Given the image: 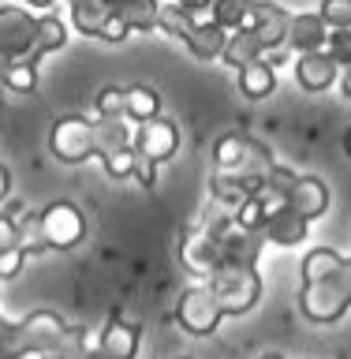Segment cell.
Returning a JSON list of instances; mask_svg holds the SVG:
<instances>
[{
  "instance_id": "6da1fadb",
  "label": "cell",
  "mask_w": 351,
  "mask_h": 359,
  "mask_svg": "<svg viewBox=\"0 0 351 359\" xmlns=\"http://www.w3.org/2000/svg\"><path fill=\"white\" fill-rule=\"evenodd\" d=\"M299 311L314 325H333L344 318L351 311V255H344V262L329 277L299 288Z\"/></svg>"
},
{
  "instance_id": "7a4b0ae2",
  "label": "cell",
  "mask_w": 351,
  "mask_h": 359,
  "mask_svg": "<svg viewBox=\"0 0 351 359\" xmlns=\"http://www.w3.org/2000/svg\"><path fill=\"white\" fill-rule=\"evenodd\" d=\"M209 288L221 303L224 318L254 311L258 299H262V277H258V269H247V266H221L209 277Z\"/></svg>"
},
{
  "instance_id": "3957f363",
  "label": "cell",
  "mask_w": 351,
  "mask_h": 359,
  "mask_svg": "<svg viewBox=\"0 0 351 359\" xmlns=\"http://www.w3.org/2000/svg\"><path fill=\"white\" fill-rule=\"evenodd\" d=\"M38 229H41L45 251H71L86 236V217L75 202H49L38 213Z\"/></svg>"
},
{
  "instance_id": "277c9868",
  "label": "cell",
  "mask_w": 351,
  "mask_h": 359,
  "mask_svg": "<svg viewBox=\"0 0 351 359\" xmlns=\"http://www.w3.org/2000/svg\"><path fill=\"white\" fill-rule=\"evenodd\" d=\"M49 150L56 161L64 165H83L90 157H97L94 142V120L86 116H60L49 131Z\"/></svg>"
},
{
  "instance_id": "5b68a950",
  "label": "cell",
  "mask_w": 351,
  "mask_h": 359,
  "mask_svg": "<svg viewBox=\"0 0 351 359\" xmlns=\"http://www.w3.org/2000/svg\"><path fill=\"white\" fill-rule=\"evenodd\" d=\"M221 318H224V311H221L217 296H213L209 280H206V285L184 288V296H179V303H176V322L184 325L191 337H209V333H217Z\"/></svg>"
},
{
  "instance_id": "8992f818",
  "label": "cell",
  "mask_w": 351,
  "mask_h": 359,
  "mask_svg": "<svg viewBox=\"0 0 351 359\" xmlns=\"http://www.w3.org/2000/svg\"><path fill=\"white\" fill-rule=\"evenodd\" d=\"M209 229L217 232V243H221V266L258 269V258H262V247H266V236H262V232L240 229V224H235V217L213 221Z\"/></svg>"
},
{
  "instance_id": "52a82bcc",
  "label": "cell",
  "mask_w": 351,
  "mask_h": 359,
  "mask_svg": "<svg viewBox=\"0 0 351 359\" xmlns=\"http://www.w3.org/2000/svg\"><path fill=\"white\" fill-rule=\"evenodd\" d=\"M71 22L78 34L101 38V41H123L131 34L109 0H71Z\"/></svg>"
},
{
  "instance_id": "ba28073f",
  "label": "cell",
  "mask_w": 351,
  "mask_h": 359,
  "mask_svg": "<svg viewBox=\"0 0 351 359\" xmlns=\"http://www.w3.org/2000/svg\"><path fill=\"white\" fill-rule=\"evenodd\" d=\"M179 262H184L187 273L209 280V277L221 269V243H217V232H213L209 224H195V229H187L184 240H179Z\"/></svg>"
},
{
  "instance_id": "9c48e42d",
  "label": "cell",
  "mask_w": 351,
  "mask_h": 359,
  "mask_svg": "<svg viewBox=\"0 0 351 359\" xmlns=\"http://www.w3.org/2000/svg\"><path fill=\"white\" fill-rule=\"evenodd\" d=\"M131 150L142 154V157H150L153 165L172 161L176 150H179V128L172 120H165V116L146 120V123H139V128L131 131Z\"/></svg>"
},
{
  "instance_id": "30bf717a",
  "label": "cell",
  "mask_w": 351,
  "mask_h": 359,
  "mask_svg": "<svg viewBox=\"0 0 351 359\" xmlns=\"http://www.w3.org/2000/svg\"><path fill=\"white\" fill-rule=\"evenodd\" d=\"M34 34H38V15L19 4H0V53L19 60L30 56L34 49Z\"/></svg>"
},
{
  "instance_id": "8fae6325",
  "label": "cell",
  "mask_w": 351,
  "mask_h": 359,
  "mask_svg": "<svg viewBox=\"0 0 351 359\" xmlns=\"http://www.w3.org/2000/svg\"><path fill=\"white\" fill-rule=\"evenodd\" d=\"M336 79H340V64H336L325 49L299 53V60H296V83H299V90H307V94H322V90H329Z\"/></svg>"
},
{
  "instance_id": "7c38bea8",
  "label": "cell",
  "mask_w": 351,
  "mask_h": 359,
  "mask_svg": "<svg viewBox=\"0 0 351 359\" xmlns=\"http://www.w3.org/2000/svg\"><path fill=\"white\" fill-rule=\"evenodd\" d=\"M139 341H142V330H139V325H135L131 318H123V314H112L94 344H97L109 359H135V355H139Z\"/></svg>"
},
{
  "instance_id": "4fadbf2b",
  "label": "cell",
  "mask_w": 351,
  "mask_h": 359,
  "mask_svg": "<svg viewBox=\"0 0 351 359\" xmlns=\"http://www.w3.org/2000/svg\"><path fill=\"white\" fill-rule=\"evenodd\" d=\"M288 22H291V15H284L277 4H269V0H251L247 27L262 38L266 49H280V45L288 41Z\"/></svg>"
},
{
  "instance_id": "5bb4252c",
  "label": "cell",
  "mask_w": 351,
  "mask_h": 359,
  "mask_svg": "<svg viewBox=\"0 0 351 359\" xmlns=\"http://www.w3.org/2000/svg\"><path fill=\"white\" fill-rule=\"evenodd\" d=\"M22 330H27V337H30L34 355L49 359L56 352V344H60V337L67 333V322L56 311H34V314L22 318Z\"/></svg>"
},
{
  "instance_id": "9a60e30c",
  "label": "cell",
  "mask_w": 351,
  "mask_h": 359,
  "mask_svg": "<svg viewBox=\"0 0 351 359\" xmlns=\"http://www.w3.org/2000/svg\"><path fill=\"white\" fill-rule=\"evenodd\" d=\"M288 206L307 221L325 217V210H329V187H325V180L296 176V184H291V191H288Z\"/></svg>"
},
{
  "instance_id": "2e32d148",
  "label": "cell",
  "mask_w": 351,
  "mask_h": 359,
  "mask_svg": "<svg viewBox=\"0 0 351 359\" xmlns=\"http://www.w3.org/2000/svg\"><path fill=\"white\" fill-rule=\"evenodd\" d=\"M325 38H329V22L322 19V11H299L288 22V45L296 53H318L325 49Z\"/></svg>"
},
{
  "instance_id": "e0dca14e",
  "label": "cell",
  "mask_w": 351,
  "mask_h": 359,
  "mask_svg": "<svg viewBox=\"0 0 351 359\" xmlns=\"http://www.w3.org/2000/svg\"><path fill=\"white\" fill-rule=\"evenodd\" d=\"M262 236H266V243H277V247H299L310 236V221L299 217L291 206H280L273 217L266 221Z\"/></svg>"
},
{
  "instance_id": "ac0fdd59",
  "label": "cell",
  "mask_w": 351,
  "mask_h": 359,
  "mask_svg": "<svg viewBox=\"0 0 351 359\" xmlns=\"http://www.w3.org/2000/svg\"><path fill=\"white\" fill-rule=\"evenodd\" d=\"M266 56V45L262 38L251 30V27H240V30H232L228 34V41H224V53H221V60L228 64V67H247V64H254V60H262Z\"/></svg>"
},
{
  "instance_id": "d6986e66",
  "label": "cell",
  "mask_w": 351,
  "mask_h": 359,
  "mask_svg": "<svg viewBox=\"0 0 351 359\" xmlns=\"http://www.w3.org/2000/svg\"><path fill=\"white\" fill-rule=\"evenodd\" d=\"M224 41H228V30H221L213 19L206 22H195V30L184 38V45L191 49V56H198V60H217V56L224 53Z\"/></svg>"
},
{
  "instance_id": "ffe728a7",
  "label": "cell",
  "mask_w": 351,
  "mask_h": 359,
  "mask_svg": "<svg viewBox=\"0 0 351 359\" xmlns=\"http://www.w3.org/2000/svg\"><path fill=\"white\" fill-rule=\"evenodd\" d=\"M67 45V27H64V19L56 15V11H41L38 15V34H34V49L27 60L38 64L45 53H56V49H64Z\"/></svg>"
},
{
  "instance_id": "44dd1931",
  "label": "cell",
  "mask_w": 351,
  "mask_h": 359,
  "mask_svg": "<svg viewBox=\"0 0 351 359\" xmlns=\"http://www.w3.org/2000/svg\"><path fill=\"white\" fill-rule=\"evenodd\" d=\"M240 90H243V97H251V101H266L277 90V67L269 64L266 56L240 67Z\"/></svg>"
},
{
  "instance_id": "7402d4cb",
  "label": "cell",
  "mask_w": 351,
  "mask_h": 359,
  "mask_svg": "<svg viewBox=\"0 0 351 359\" xmlns=\"http://www.w3.org/2000/svg\"><path fill=\"white\" fill-rule=\"evenodd\" d=\"M94 142H97V161L112 150L131 146V128L123 116H97L94 120Z\"/></svg>"
},
{
  "instance_id": "603a6c76",
  "label": "cell",
  "mask_w": 351,
  "mask_h": 359,
  "mask_svg": "<svg viewBox=\"0 0 351 359\" xmlns=\"http://www.w3.org/2000/svg\"><path fill=\"white\" fill-rule=\"evenodd\" d=\"M112 8H116V15L128 30H153L157 15H161V0H120Z\"/></svg>"
},
{
  "instance_id": "cb8c5ba5",
  "label": "cell",
  "mask_w": 351,
  "mask_h": 359,
  "mask_svg": "<svg viewBox=\"0 0 351 359\" xmlns=\"http://www.w3.org/2000/svg\"><path fill=\"white\" fill-rule=\"evenodd\" d=\"M254 187H258V184H251V180H240L235 172H221V168H217V172H213V180H209L213 198L224 202V206H232V210L240 206V202L251 198V195H254Z\"/></svg>"
},
{
  "instance_id": "d4e9b609",
  "label": "cell",
  "mask_w": 351,
  "mask_h": 359,
  "mask_svg": "<svg viewBox=\"0 0 351 359\" xmlns=\"http://www.w3.org/2000/svg\"><path fill=\"white\" fill-rule=\"evenodd\" d=\"M247 146H251V135H243V131L221 135V139L213 142V165H217L221 172H235V165L243 161Z\"/></svg>"
},
{
  "instance_id": "484cf974",
  "label": "cell",
  "mask_w": 351,
  "mask_h": 359,
  "mask_svg": "<svg viewBox=\"0 0 351 359\" xmlns=\"http://www.w3.org/2000/svg\"><path fill=\"white\" fill-rule=\"evenodd\" d=\"M153 116H161V94H157L150 83L131 86L128 90V120L146 123V120H153Z\"/></svg>"
},
{
  "instance_id": "4316f807",
  "label": "cell",
  "mask_w": 351,
  "mask_h": 359,
  "mask_svg": "<svg viewBox=\"0 0 351 359\" xmlns=\"http://www.w3.org/2000/svg\"><path fill=\"white\" fill-rule=\"evenodd\" d=\"M0 86L11 90V94H34L38 90V64L19 56V60H8L4 75H0Z\"/></svg>"
},
{
  "instance_id": "83f0119b",
  "label": "cell",
  "mask_w": 351,
  "mask_h": 359,
  "mask_svg": "<svg viewBox=\"0 0 351 359\" xmlns=\"http://www.w3.org/2000/svg\"><path fill=\"white\" fill-rule=\"evenodd\" d=\"M344 262V255L340 251H333V247H314V251L303 255V266H299V277H303V285H310V280H322V277H329L336 266Z\"/></svg>"
},
{
  "instance_id": "f1b7e54d",
  "label": "cell",
  "mask_w": 351,
  "mask_h": 359,
  "mask_svg": "<svg viewBox=\"0 0 351 359\" xmlns=\"http://www.w3.org/2000/svg\"><path fill=\"white\" fill-rule=\"evenodd\" d=\"M247 15H251V0H213L209 4V19L228 34L247 27Z\"/></svg>"
},
{
  "instance_id": "f546056e",
  "label": "cell",
  "mask_w": 351,
  "mask_h": 359,
  "mask_svg": "<svg viewBox=\"0 0 351 359\" xmlns=\"http://www.w3.org/2000/svg\"><path fill=\"white\" fill-rule=\"evenodd\" d=\"M195 22H198V15H191V11H184L179 4H161V15H157V27H161L168 38H179V41L195 30Z\"/></svg>"
},
{
  "instance_id": "4dcf8cb0",
  "label": "cell",
  "mask_w": 351,
  "mask_h": 359,
  "mask_svg": "<svg viewBox=\"0 0 351 359\" xmlns=\"http://www.w3.org/2000/svg\"><path fill=\"white\" fill-rule=\"evenodd\" d=\"M97 116H123L128 120V90L123 86H105L97 94Z\"/></svg>"
},
{
  "instance_id": "1f68e13d",
  "label": "cell",
  "mask_w": 351,
  "mask_h": 359,
  "mask_svg": "<svg viewBox=\"0 0 351 359\" xmlns=\"http://www.w3.org/2000/svg\"><path fill=\"white\" fill-rule=\"evenodd\" d=\"M19 217V247L27 255H38L45 251V243H41V229H38V213H15Z\"/></svg>"
},
{
  "instance_id": "d6a6232c",
  "label": "cell",
  "mask_w": 351,
  "mask_h": 359,
  "mask_svg": "<svg viewBox=\"0 0 351 359\" xmlns=\"http://www.w3.org/2000/svg\"><path fill=\"white\" fill-rule=\"evenodd\" d=\"M325 53H329L340 67H347V64H351V27H329Z\"/></svg>"
},
{
  "instance_id": "836d02e7",
  "label": "cell",
  "mask_w": 351,
  "mask_h": 359,
  "mask_svg": "<svg viewBox=\"0 0 351 359\" xmlns=\"http://www.w3.org/2000/svg\"><path fill=\"white\" fill-rule=\"evenodd\" d=\"M101 165H105V172H109L112 180H131V172H135V150H131V146L112 150V154L101 157Z\"/></svg>"
},
{
  "instance_id": "e575fe53",
  "label": "cell",
  "mask_w": 351,
  "mask_h": 359,
  "mask_svg": "<svg viewBox=\"0 0 351 359\" xmlns=\"http://www.w3.org/2000/svg\"><path fill=\"white\" fill-rule=\"evenodd\" d=\"M322 19L329 27H351V0H322Z\"/></svg>"
},
{
  "instance_id": "d590c367",
  "label": "cell",
  "mask_w": 351,
  "mask_h": 359,
  "mask_svg": "<svg viewBox=\"0 0 351 359\" xmlns=\"http://www.w3.org/2000/svg\"><path fill=\"white\" fill-rule=\"evenodd\" d=\"M22 266H27V251H22V247H8V251H0V280L19 277Z\"/></svg>"
},
{
  "instance_id": "8d00e7d4",
  "label": "cell",
  "mask_w": 351,
  "mask_h": 359,
  "mask_svg": "<svg viewBox=\"0 0 351 359\" xmlns=\"http://www.w3.org/2000/svg\"><path fill=\"white\" fill-rule=\"evenodd\" d=\"M19 247V217L15 213H0V251Z\"/></svg>"
},
{
  "instance_id": "74e56055",
  "label": "cell",
  "mask_w": 351,
  "mask_h": 359,
  "mask_svg": "<svg viewBox=\"0 0 351 359\" xmlns=\"http://www.w3.org/2000/svg\"><path fill=\"white\" fill-rule=\"evenodd\" d=\"M135 180H139L142 187H153L157 184V165L150 161V157H142V154H135Z\"/></svg>"
},
{
  "instance_id": "f35d334b",
  "label": "cell",
  "mask_w": 351,
  "mask_h": 359,
  "mask_svg": "<svg viewBox=\"0 0 351 359\" xmlns=\"http://www.w3.org/2000/svg\"><path fill=\"white\" fill-rule=\"evenodd\" d=\"M176 4L179 8H184V11H191V15H206V11H209V4H213V0H176Z\"/></svg>"
},
{
  "instance_id": "ab89813d",
  "label": "cell",
  "mask_w": 351,
  "mask_h": 359,
  "mask_svg": "<svg viewBox=\"0 0 351 359\" xmlns=\"http://www.w3.org/2000/svg\"><path fill=\"white\" fill-rule=\"evenodd\" d=\"M336 83H340V94L351 101V64H347V67H340V79H336Z\"/></svg>"
},
{
  "instance_id": "60d3db41",
  "label": "cell",
  "mask_w": 351,
  "mask_h": 359,
  "mask_svg": "<svg viewBox=\"0 0 351 359\" xmlns=\"http://www.w3.org/2000/svg\"><path fill=\"white\" fill-rule=\"evenodd\" d=\"M8 195H11V172H8L4 165H0V202H4Z\"/></svg>"
},
{
  "instance_id": "b9f144b4",
  "label": "cell",
  "mask_w": 351,
  "mask_h": 359,
  "mask_svg": "<svg viewBox=\"0 0 351 359\" xmlns=\"http://www.w3.org/2000/svg\"><path fill=\"white\" fill-rule=\"evenodd\" d=\"M83 359H109L105 352H101L97 344H86V352H83Z\"/></svg>"
},
{
  "instance_id": "7bdbcfd3",
  "label": "cell",
  "mask_w": 351,
  "mask_h": 359,
  "mask_svg": "<svg viewBox=\"0 0 351 359\" xmlns=\"http://www.w3.org/2000/svg\"><path fill=\"white\" fill-rule=\"evenodd\" d=\"M56 0H27V8H38V11H53Z\"/></svg>"
},
{
  "instance_id": "ee69618b",
  "label": "cell",
  "mask_w": 351,
  "mask_h": 359,
  "mask_svg": "<svg viewBox=\"0 0 351 359\" xmlns=\"http://www.w3.org/2000/svg\"><path fill=\"white\" fill-rule=\"evenodd\" d=\"M344 154H347V157H351V128H347V131H344Z\"/></svg>"
},
{
  "instance_id": "f6af8a7d",
  "label": "cell",
  "mask_w": 351,
  "mask_h": 359,
  "mask_svg": "<svg viewBox=\"0 0 351 359\" xmlns=\"http://www.w3.org/2000/svg\"><path fill=\"white\" fill-rule=\"evenodd\" d=\"M8 60H11V56H4V53H0V75H4V67H8Z\"/></svg>"
},
{
  "instance_id": "bcb514c9",
  "label": "cell",
  "mask_w": 351,
  "mask_h": 359,
  "mask_svg": "<svg viewBox=\"0 0 351 359\" xmlns=\"http://www.w3.org/2000/svg\"><path fill=\"white\" fill-rule=\"evenodd\" d=\"M258 359H284V355H277V352H266V355H258Z\"/></svg>"
},
{
  "instance_id": "7dc6e473",
  "label": "cell",
  "mask_w": 351,
  "mask_h": 359,
  "mask_svg": "<svg viewBox=\"0 0 351 359\" xmlns=\"http://www.w3.org/2000/svg\"><path fill=\"white\" fill-rule=\"evenodd\" d=\"M176 359H191V355H176Z\"/></svg>"
},
{
  "instance_id": "c3c4849f",
  "label": "cell",
  "mask_w": 351,
  "mask_h": 359,
  "mask_svg": "<svg viewBox=\"0 0 351 359\" xmlns=\"http://www.w3.org/2000/svg\"><path fill=\"white\" fill-rule=\"evenodd\" d=\"M109 4H120V0H109Z\"/></svg>"
}]
</instances>
